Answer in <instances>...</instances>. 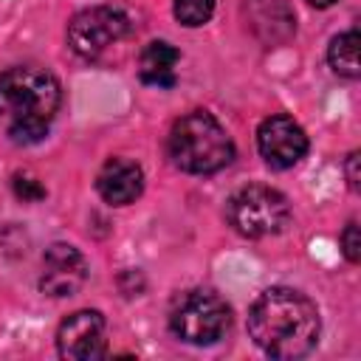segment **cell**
<instances>
[{
    "instance_id": "obj_16",
    "label": "cell",
    "mask_w": 361,
    "mask_h": 361,
    "mask_svg": "<svg viewBox=\"0 0 361 361\" xmlns=\"http://www.w3.org/2000/svg\"><path fill=\"white\" fill-rule=\"evenodd\" d=\"M347 180L353 189H358V152H350L347 158Z\"/></svg>"
},
{
    "instance_id": "obj_11",
    "label": "cell",
    "mask_w": 361,
    "mask_h": 361,
    "mask_svg": "<svg viewBox=\"0 0 361 361\" xmlns=\"http://www.w3.org/2000/svg\"><path fill=\"white\" fill-rule=\"evenodd\" d=\"M180 54L175 45L164 42V39H155L149 42L141 56H138V76L141 82L147 85H155V87H169L175 85V65H178Z\"/></svg>"
},
{
    "instance_id": "obj_4",
    "label": "cell",
    "mask_w": 361,
    "mask_h": 361,
    "mask_svg": "<svg viewBox=\"0 0 361 361\" xmlns=\"http://www.w3.org/2000/svg\"><path fill=\"white\" fill-rule=\"evenodd\" d=\"M226 217L243 237H271L290 223L288 197L271 186L248 183L237 189L226 203Z\"/></svg>"
},
{
    "instance_id": "obj_7",
    "label": "cell",
    "mask_w": 361,
    "mask_h": 361,
    "mask_svg": "<svg viewBox=\"0 0 361 361\" xmlns=\"http://www.w3.org/2000/svg\"><path fill=\"white\" fill-rule=\"evenodd\" d=\"M56 350L68 361H96L107 353L104 338V316L99 310H76L71 313L56 333Z\"/></svg>"
},
{
    "instance_id": "obj_5",
    "label": "cell",
    "mask_w": 361,
    "mask_h": 361,
    "mask_svg": "<svg viewBox=\"0 0 361 361\" xmlns=\"http://www.w3.org/2000/svg\"><path fill=\"white\" fill-rule=\"evenodd\" d=\"M231 324L228 305L212 293V290H186L175 299L169 310V327L172 333L186 344H214L226 336Z\"/></svg>"
},
{
    "instance_id": "obj_6",
    "label": "cell",
    "mask_w": 361,
    "mask_h": 361,
    "mask_svg": "<svg viewBox=\"0 0 361 361\" xmlns=\"http://www.w3.org/2000/svg\"><path fill=\"white\" fill-rule=\"evenodd\" d=\"M130 31V20L121 8L113 6H93L79 11L68 23V42L79 56H99L104 48L118 42Z\"/></svg>"
},
{
    "instance_id": "obj_2",
    "label": "cell",
    "mask_w": 361,
    "mask_h": 361,
    "mask_svg": "<svg viewBox=\"0 0 361 361\" xmlns=\"http://www.w3.org/2000/svg\"><path fill=\"white\" fill-rule=\"evenodd\" d=\"M62 102L54 73L45 68H8L0 73V127L17 144L39 141Z\"/></svg>"
},
{
    "instance_id": "obj_9",
    "label": "cell",
    "mask_w": 361,
    "mask_h": 361,
    "mask_svg": "<svg viewBox=\"0 0 361 361\" xmlns=\"http://www.w3.org/2000/svg\"><path fill=\"white\" fill-rule=\"evenodd\" d=\"M85 279H87V259L82 257L79 248H73L68 243H54L42 254L39 288L45 296H54V299L73 296L82 290Z\"/></svg>"
},
{
    "instance_id": "obj_12",
    "label": "cell",
    "mask_w": 361,
    "mask_h": 361,
    "mask_svg": "<svg viewBox=\"0 0 361 361\" xmlns=\"http://www.w3.org/2000/svg\"><path fill=\"white\" fill-rule=\"evenodd\" d=\"M358 42H361V37H358L355 28H350V31L333 37L330 51H327V59H330V68H333L338 76L355 79V76L361 73V68H358Z\"/></svg>"
},
{
    "instance_id": "obj_17",
    "label": "cell",
    "mask_w": 361,
    "mask_h": 361,
    "mask_svg": "<svg viewBox=\"0 0 361 361\" xmlns=\"http://www.w3.org/2000/svg\"><path fill=\"white\" fill-rule=\"evenodd\" d=\"M310 3H313V6H319V8H327V6H333L336 0H310Z\"/></svg>"
},
{
    "instance_id": "obj_3",
    "label": "cell",
    "mask_w": 361,
    "mask_h": 361,
    "mask_svg": "<svg viewBox=\"0 0 361 361\" xmlns=\"http://www.w3.org/2000/svg\"><path fill=\"white\" fill-rule=\"evenodd\" d=\"M166 149L172 164L192 175H212L228 166L234 158V144L228 133L206 110H195L178 118L169 130Z\"/></svg>"
},
{
    "instance_id": "obj_1",
    "label": "cell",
    "mask_w": 361,
    "mask_h": 361,
    "mask_svg": "<svg viewBox=\"0 0 361 361\" xmlns=\"http://www.w3.org/2000/svg\"><path fill=\"white\" fill-rule=\"evenodd\" d=\"M319 310L293 288H268L248 310V333L271 358H302L319 341Z\"/></svg>"
},
{
    "instance_id": "obj_10",
    "label": "cell",
    "mask_w": 361,
    "mask_h": 361,
    "mask_svg": "<svg viewBox=\"0 0 361 361\" xmlns=\"http://www.w3.org/2000/svg\"><path fill=\"white\" fill-rule=\"evenodd\" d=\"M96 189L99 195L110 203V206H127L133 203L141 189H144V172L135 161H127V158H110L99 178H96Z\"/></svg>"
},
{
    "instance_id": "obj_14",
    "label": "cell",
    "mask_w": 361,
    "mask_h": 361,
    "mask_svg": "<svg viewBox=\"0 0 361 361\" xmlns=\"http://www.w3.org/2000/svg\"><path fill=\"white\" fill-rule=\"evenodd\" d=\"M341 248H344V257L350 262H358L361 259V237H358V223H347L344 231H341Z\"/></svg>"
},
{
    "instance_id": "obj_8",
    "label": "cell",
    "mask_w": 361,
    "mask_h": 361,
    "mask_svg": "<svg viewBox=\"0 0 361 361\" xmlns=\"http://www.w3.org/2000/svg\"><path fill=\"white\" fill-rule=\"evenodd\" d=\"M257 147L268 166L290 169L307 152V135L290 116H268L257 130Z\"/></svg>"
},
{
    "instance_id": "obj_15",
    "label": "cell",
    "mask_w": 361,
    "mask_h": 361,
    "mask_svg": "<svg viewBox=\"0 0 361 361\" xmlns=\"http://www.w3.org/2000/svg\"><path fill=\"white\" fill-rule=\"evenodd\" d=\"M14 192H17V197H23V200H42V197H45V189H42L34 178H23V175L14 178Z\"/></svg>"
},
{
    "instance_id": "obj_13",
    "label": "cell",
    "mask_w": 361,
    "mask_h": 361,
    "mask_svg": "<svg viewBox=\"0 0 361 361\" xmlns=\"http://www.w3.org/2000/svg\"><path fill=\"white\" fill-rule=\"evenodd\" d=\"M175 17L186 25V28H197L203 23H209L212 11H214V0H175Z\"/></svg>"
}]
</instances>
